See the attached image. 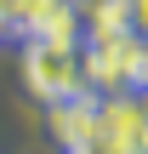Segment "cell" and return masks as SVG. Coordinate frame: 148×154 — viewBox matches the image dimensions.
I'll use <instances>...</instances> for the list:
<instances>
[{
	"label": "cell",
	"mask_w": 148,
	"mask_h": 154,
	"mask_svg": "<svg viewBox=\"0 0 148 154\" xmlns=\"http://www.w3.org/2000/svg\"><path fill=\"white\" fill-rule=\"evenodd\" d=\"M23 80H29V91H34L40 103H63V97H74V91H91L80 51H74V46H51V40H29V51H23Z\"/></svg>",
	"instance_id": "cell-1"
},
{
	"label": "cell",
	"mask_w": 148,
	"mask_h": 154,
	"mask_svg": "<svg viewBox=\"0 0 148 154\" xmlns=\"http://www.w3.org/2000/svg\"><path fill=\"white\" fill-rule=\"evenodd\" d=\"M143 131H148V91L125 86L103 97V149L97 154H143Z\"/></svg>",
	"instance_id": "cell-2"
},
{
	"label": "cell",
	"mask_w": 148,
	"mask_h": 154,
	"mask_svg": "<svg viewBox=\"0 0 148 154\" xmlns=\"http://www.w3.org/2000/svg\"><path fill=\"white\" fill-rule=\"evenodd\" d=\"M46 109H51V137L63 143V154H97L103 149V97L74 91V97L46 103Z\"/></svg>",
	"instance_id": "cell-3"
},
{
	"label": "cell",
	"mask_w": 148,
	"mask_h": 154,
	"mask_svg": "<svg viewBox=\"0 0 148 154\" xmlns=\"http://www.w3.org/2000/svg\"><path fill=\"white\" fill-rule=\"evenodd\" d=\"M80 63H86V86H97V91H125V86H137V74H143V34L103 40V46H91Z\"/></svg>",
	"instance_id": "cell-4"
},
{
	"label": "cell",
	"mask_w": 148,
	"mask_h": 154,
	"mask_svg": "<svg viewBox=\"0 0 148 154\" xmlns=\"http://www.w3.org/2000/svg\"><path fill=\"white\" fill-rule=\"evenodd\" d=\"M131 34H148V0H131Z\"/></svg>",
	"instance_id": "cell-5"
},
{
	"label": "cell",
	"mask_w": 148,
	"mask_h": 154,
	"mask_svg": "<svg viewBox=\"0 0 148 154\" xmlns=\"http://www.w3.org/2000/svg\"><path fill=\"white\" fill-rule=\"evenodd\" d=\"M137 86L148 91V40H143V74H137Z\"/></svg>",
	"instance_id": "cell-6"
},
{
	"label": "cell",
	"mask_w": 148,
	"mask_h": 154,
	"mask_svg": "<svg viewBox=\"0 0 148 154\" xmlns=\"http://www.w3.org/2000/svg\"><path fill=\"white\" fill-rule=\"evenodd\" d=\"M0 29H6V0H0Z\"/></svg>",
	"instance_id": "cell-7"
},
{
	"label": "cell",
	"mask_w": 148,
	"mask_h": 154,
	"mask_svg": "<svg viewBox=\"0 0 148 154\" xmlns=\"http://www.w3.org/2000/svg\"><path fill=\"white\" fill-rule=\"evenodd\" d=\"M143 154H148V131H143Z\"/></svg>",
	"instance_id": "cell-8"
}]
</instances>
